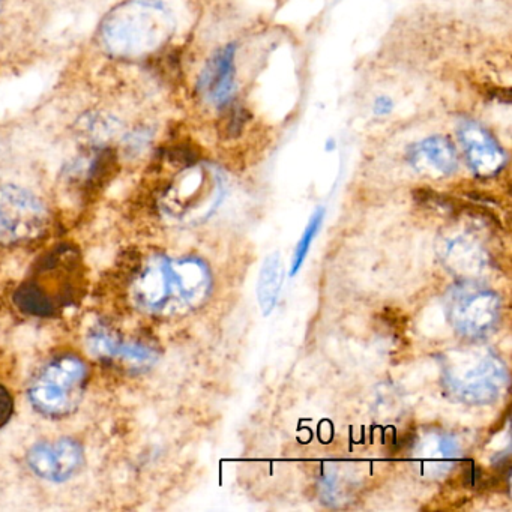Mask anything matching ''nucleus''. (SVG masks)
I'll return each mask as SVG.
<instances>
[{
	"label": "nucleus",
	"mask_w": 512,
	"mask_h": 512,
	"mask_svg": "<svg viewBox=\"0 0 512 512\" xmlns=\"http://www.w3.org/2000/svg\"><path fill=\"white\" fill-rule=\"evenodd\" d=\"M209 272L200 260L155 256L133 281L134 304L148 313L170 314L205 298Z\"/></svg>",
	"instance_id": "1"
},
{
	"label": "nucleus",
	"mask_w": 512,
	"mask_h": 512,
	"mask_svg": "<svg viewBox=\"0 0 512 512\" xmlns=\"http://www.w3.org/2000/svg\"><path fill=\"white\" fill-rule=\"evenodd\" d=\"M173 29L172 11L161 0H128L107 14L100 37L112 55L139 58L160 49Z\"/></svg>",
	"instance_id": "2"
},
{
	"label": "nucleus",
	"mask_w": 512,
	"mask_h": 512,
	"mask_svg": "<svg viewBox=\"0 0 512 512\" xmlns=\"http://www.w3.org/2000/svg\"><path fill=\"white\" fill-rule=\"evenodd\" d=\"M77 254L62 247L47 254L37 271L17 290V305L34 316L50 317L76 301L82 271Z\"/></svg>",
	"instance_id": "3"
},
{
	"label": "nucleus",
	"mask_w": 512,
	"mask_h": 512,
	"mask_svg": "<svg viewBox=\"0 0 512 512\" xmlns=\"http://www.w3.org/2000/svg\"><path fill=\"white\" fill-rule=\"evenodd\" d=\"M88 379V367L74 355L53 358L29 386V400L47 418H64L79 406Z\"/></svg>",
	"instance_id": "4"
},
{
	"label": "nucleus",
	"mask_w": 512,
	"mask_h": 512,
	"mask_svg": "<svg viewBox=\"0 0 512 512\" xmlns=\"http://www.w3.org/2000/svg\"><path fill=\"white\" fill-rule=\"evenodd\" d=\"M50 215L46 205L26 188L0 187V245L29 244L46 235Z\"/></svg>",
	"instance_id": "5"
},
{
	"label": "nucleus",
	"mask_w": 512,
	"mask_h": 512,
	"mask_svg": "<svg viewBox=\"0 0 512 512\" xmlns=\"http://www.w3.org/2000/svg\"><path fill=\"white\" fill-rule=\"evenodd\" d=\"M449 314L458 331L470 337H482L499 320L500 302L485 290L463 289L452 296Z\"/></svg>",
	"instance_id": "6"
},
{
	"label": "nucleus",
	"mask_w": 512,
	"mask_h": 512,
	"mask_svg": "<svg viewBox=\"0 0 512 512\" xmlns=\"http://www.w3.org/2000/svg\"><path fill=\"white\" fill-rule=\"evenodd\" d=\"M85 463L82 446L73 439L41 442L28 452L32 472L50 482H65L73 478Z\"/></svg>",
	"instance_id": "7"
},
{
	"label": "nucleus",
	"mask_w": 512,
	"mask_h": 512,
	"mask_svg": "<svg viewBox=\"0 0 512 512\" xmlns=\"http://www.w3.org/2000/svg\"><path fill=\"white\" fill-rule=\"evenodd\" d=\"M458 139L463 145L467 163L481 178H491L505 166L506 155L502 146L478 122H463L458 128Z\"/></svg>",
	"instance_id": "8"
},
{
	"label": "nucleus",
	"mask_w": 512,
	"mask_h": 512,
	"mask_svg": "<svg viewBox=\"0 0 512 512\" xmlns=\"http://www.w3.org/2000/svg\"><path fill=\"white\" fill-rule=\"evenodd\" d=\"M208 170L203 167H188L173 179L160 199V206L167 215L184 218L203 205L209 184Z\"/></svg>",
	"instance_id": "9"
},
{
	"label": "nucleus",
	"mask_w": 512,
	"mask_h": 512,
	"mask_svg": "<svg viewBox=\"0 0 512 512\" xmlns=\"http://www.w3.org/2000/svg\"><path fill=\"white\" fill-rule=\"evenodd\" d=\"M235 53L233 44L221 47L200 74V94L212 106L226 107L235 94Z\"/></svg>",
	"instance_id": "10"
},
{
	"label": "nucleus",
	"mask_w": 512,
	"mask_h": 512,
	"mask_svg": "<svg viewBox=\"0 0 512 512\" xmlns=\"http://www.w3.org/2000/svg\"><path fill=\"white\" fill-rule=\"evenodd\" d=\"M467 364L470 367L464 373L454 370L452 385L457 388L458 394L469 395L473 401H490L502 388V364L488 356L470 359Z\"/></svg>",
	"instance_id": "11"
},
{
	"label": "nucleus",
	"mask_w": 512,
	"mask_h": 512,
	"mask_svg": "<svg viewBox=\"0 0 512 512\" xmlns=\"http://www.w3.org/2000/svg\"><path fill=\"white\" fill-rule=\"evenodd\" d=\"M410 163L419 172L449 176L457 170L458 157L454 145L443 136H431L410 149Z\"/></svg>",
	"instance_id": "12"
},
{
	"label": "nucleus",
	"mask_w": 512,
	"mask_h": 512,
	"mask_svg": "<svg viewBox=\"0 0 512 512\" xmlns=\"http://www.w3.org/2000/svg\"><path fill=\"white\" fill-rule=\"evenodd\" d=\"M89 346L97 355L104 358L124 359L133 364H151L155 359V353L148 346L122 340L104 331L94 332L89 337Z\"/></svg>",
	"instance_id": "13"
},
{
	"label": "nucleus",
	"mask_w": 512,
	"mask_h": 512,
	"mask_svg": "<svg viewBox=\"0 0 512 512\" xmlns=\"http://www.w3.org/2000/svg\"><path fill=\"white\" fill-rule=\"evenodd\" d=\"M284 283V265L280 253H272L263 260L257 280V301L265 316L274 311Z\"/></svg>",
	"instance_id": "14"
},
{
	"label": "nucleus",
	"mask_w": 512,
	"mask_h": 512,
	"mask_svg": "<svg viewBox=\"0 0 512 512\" xmlns=\"http://www.w3.org/2000/svg\"><path fill=\"white\" fill-rule=\"evenodd\" d=\"M323 218H325V209L319 208L314 212L313 217L308 221L307 227H305L304 233H302L301 239H299L298 245L295 248V254H293L292 266H290V275L298 274L301 266L304 265L305 257L308 256L311 244L316 239L317 233L322 229Z\"/></svg>",
	"instance_id": "15"
},
{
	"label": "nucleus",
	"mask_w": 512,
	"mask_h": 512,
	"mask_svg": "<svg viewBox=\"0 0 512 512\" xmlns=\"http://www.w3.org/2000/svg\"><path fill=\"white\" fill-rule=\"evenodd\" d=\"M248 115L247 109L239 106V104H233L227 109L226 116L223 121V133L226 137H236L242 133L245 124H247Z\"/></svg>",
	"instance_id": "16"
},
{
	"label": "nucleus",
	"mask_w": 512,
	"mask_h": 512,
	"mask_svg": "<svg viewBox=\"0 0 512 512\" xmlns=\"http://www.w3.org/2000/svg\"><path fill=\"white\" fill-rule=\"evenodd\" d=\"M14 415V398L0 383V428H4Z\"/></svg>",
	"instance_id": "17"
},
{
	"label": "nucleus",
	"mask_w": 512,
	"mask_h": 512,
	"mask_svg": "<svg viewBox=\"0 0 512 512\" xmlns=\"http://www.w3.org/2000/svg\"><path fill=\"white\" fill-rule=\"evenodd\" d=\"M392 107H394V104H392L391 98L377 97L373 104V112L377 116H386L392 112Z\"/></svg>",
	"instance_id": "18"
}]
</instances>
